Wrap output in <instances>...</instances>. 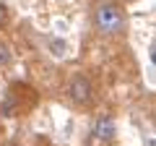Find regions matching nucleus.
I'll list each match as a JSON object with an SVG mask.
<instances>
[{
    "instance_id": "5",
    "label": "nucleus",
    "mask_w": 156,
    "mask_h": 146,
    "mask_svg": "<svg viewBox=\"0 0 156 146\" xmlns=\"http://www.w3.org/2000/svg\"><path fill=\"white\" fill-rule=\"evenodd\" d=\"M11 63H13V55H11V50H8V45H5V42H0V68L11 65Z\"/></svg>"
},
{
    "instance_id": "1",
    "label": "nucleus",
    "mask_w": 156,
    "mask_h": 146,
    "mask_svg": "<svg viewBox=\"0 0 156 146\" xmlns=\"http://www.w3.org/2000/svg\"><path fill=\"white\" fill-rule=\"evenodd\" d=\"M94 26L104 37H120L128 26V16L117 3H99L94 8Z\"/></svg>"
},
{
    "instance_id": "7",
    "label": "nucleus",
    "mask_w": 156,
    "mask_h": 146,
    "mask_svg": "<svg viewBox=\"0 0 156 146\" xmlns=\"http://www.w3.org/2000/svg\"><path fill=\"white\" fill-rule=\"evenodd\" d=\"M122 3H138V0H122Z\"/></svg>"
},
{
    "instance_id": "4",
    "label": "nucleus",
    "mask_w": 156,
    "mask_h": 146,
    "mask_svg": "<svg viewBox=\"0 0 156 146\" xmlns=\"http://www.w3.org/2000/svg\"><path fill=\"white\" fill-rule=\"evenodd\" d=\"M47 52L55 60H65V57H70V42L65 37H47Z\"/></svg>"
},
{
    "instance_id": "6",
    "label": "nucleus",
    "mask_w": 156,
    "mask_h": 146,
    "mask_svg": "<svg viewBox=\"0 0 156 146\" xmlns=\"http://www.w3.org/2000/svg\"><path fill=\"white\" fill-rule=\"evenodd\" d=\"M8 21H11V11H8V5H5V3H0V29L5 26Z\"/></svg>"
},
{
    "instance_id": "3",
    "label": "nucleus",
    "mask_w": 156,
    "mask_h": 146,
    "mask_svg": "<svg viewBox=\"0 0 156 146\" xmlns=\"http://www.w3.org/2000/svg\"><path fill=\"white\" fill-rule=\"evenodd\" d=\"M91 136H94L99 144H112V141L117 138V123H115V118H112V115H101V118H96Z\"/></svg>"
},
{
    "instance_id": "2",
    "label": "nucleus",
    "mask_w": 156,
    "mask_h": 146,
    "mask_svg": "<svg viewBox=\"0 0 156 146\" xmlns=\"http://www.w3.org/2000/svg\"><path fill=\"white\" fill-rule=\"evenodd\" d=\"M68 97L76 107H89L94 102V86H91V78L83 76V73H76L70 81H68Z\"/></svg>"
}]
</instances>
